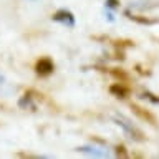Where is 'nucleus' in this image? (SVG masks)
Instances as JSON below:
<instances>
[{"mask_svg": "<svg viewBox=\"0 0 159 159\" xmlns=\"http://www.w3.org/2000/svg\"><path fill=\"white\" fill-rule=\"evenodd\" d=\"M114 45L116 47H134V42L133 40H116Z\"/></svg>", "mask_w": 159, "mask_h": 159, "instance_id": "8", "label": "nucleus"}, {"mask_svg": "<svg viewBox=\"0 0 159 159\" xmlns=\"http://www.w3.org/2000/svg\"><path fill=\"white\" fill-rule=\"evenodd\" d=\"M53 70H55V65H53L52 60L47 58V57L40 58L38 61L35 63V71H37L38 76H48V75L53 73Z\"/></svg>", "mask_w": 159, "mask_h": 159, "instance_id": "2", "label": "nucleus"}, {"mask_svg": "<svg viewBox=\"0 0 159 159\" xmlns=\"http://www.w3.org/2000/svg\"><path fill=\"white\" fill-rule=\"evenodd\" d=\"M109 93L116 98H128L129 94H131V88L126 86V84L121 83V81H118V83H113L111 86H109Z\"/></svg>", "mask_w": 159, "mask_h": 159, "instance_id": "3", "label": "nucleus"}, {"mask_svg": "<svg viewBox=\"0 0 159 159\" xmlns=\"http://www.w3.org/2000/svg\"><path fill=\"white\" fill-rule=\"evenodd\" d=\"M53 20H57V22H65V23L68 22L70 25L75 23L73 15H71V12H68V10H58V12L53 15Z\"/></svg>", "mask_w": 159, "mask_h": 159, "instance_id": "4", "label": "nucleus"}, {"mask_svg": "<svg viewBox=\"0 0 159 159\" xmlns=\"http://www.w3.org/2000/svg\"><path fill=\"white\" fill-rule=\"evenodd\" d=\"M146 96H148L149 99H152L154 103H159V98H154V94H151V93H148V91H146Z\"/></svg>", "mask_w": 159, "mask_h": 159, "instance_id": "10", "label": "nucleus"}, {"mask_svg": "<svg viewBox=\"0 0 159 159\" xmlns=\"http://www.w3.org/2000/svg\"><path fill=\"white\" fill-rule=\"evenodd\" d=\"M116 156H119V157H128L129 156L128 151H126V148H124L123 144H118V146H116Z\"/></svg>", "mask_w": 159, "mask_h": 159, "instance_id": "7", "label": "nucleus"}, {"mask_svg": "<svg viewBox=\"0 0 159 159\" xmlns=\"http://www.w3.org/2000/svg\"><path fill=\"white\" fill-rule=\"evenodd\" d=\"M111 75L116 80H119L121 83H126V81H129V76H128V73L126 71H123V70H119V68H113L111 70Z\"/></svg>", "mask_w": 159, "mask_h": 159, "instance_id": "6", "label": "nucleus"}, {"mask_svg": "<svg viewBox=\"0 0 159 159\" xmlns=\"http://www.w3.org/2000/svg\"><path fill=\"white\" fill-rule=\"evenodd\" d=\"M108 5H109V7H118V5H119V0H108Z\"/></svg>", "mask_w": 159, "mask_h": 159, "instance_id": "9", "label": "nucleus"}, {"mask_svg": "<svg viewBox=\"0 0 159 159\" xmlns=\"http://www.w3.org/2000/svg\"><path fill=\"white\" fill-rule=\"evenodd\" d=\"M126 15L133 20V22H138V23H141V25H152V23H156V22H157V20L148 18V17H143V15H131V13H126Z\"/></svg>", "mask_w": 159, "mask_h": 159, "instance_id": "5", "label": "nucleus"}, {"mask_svg": "<svg viewBox=\"0 0 159 159\" xmlns=\"http://www.w3.org/2000/svg\"><path fill=\"white\" fill-rule=\"evenodd\" d=\"M129 106H131L133 113L136 114V116H138L139 119H143L144 123L151 124V126H157V118L154 116V114H152L151 111H148L146 108L139 106V104H136V103H131V104H129Z\"/></svg>", "mask_w": 159, "mask_h": 159, "instance_id": "1", "label": "nucleus"}]
</instances>
